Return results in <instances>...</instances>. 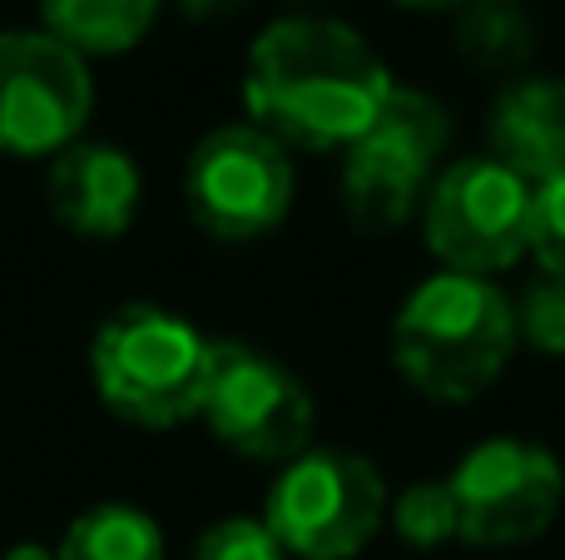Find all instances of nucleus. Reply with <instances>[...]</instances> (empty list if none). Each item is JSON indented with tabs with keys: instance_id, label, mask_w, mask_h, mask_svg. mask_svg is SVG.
I'll return each mask as SVG.
<instances>
[{
	"instance_id": "f257e3e1",
	"label": "nucleus",
	"mask_w": 565,
	"mask_h": 560,
	"mask_svg": "<svg viewBox=\"0 0 565 560\" xmlns=\"http://www.w3.org/2000/svg\"><path fill=\"white\" fill-rule=\"evenodd\" d=\"M392 95L377 50L328 15L274 20L248 50L244 105L264 134L302 149H348Z\"/></svg>"
},
{
	"instance_id": "f03ea898",
	"label": "nucleus",
	"mask_w": 565,
	"mask_h": 560,
	"mask_svg": "<svg viewBox=\"0 0 565 560\" xmlns=\"http://www.w3.org/2000/svg\"><path fill=\"white\" fill-rule=\"evenodd\" d=\"M516 353L511 298L491 278L447 273L417 288L392 323V363L431 402L481 397Z\"/></svg>"
},
{
	"instance_id": "7ed1b4c3",
	"label": "nucleus",
	"mask_w": 565,
	"mask_h": 560,
	"mask_svg": "<svg viewBox=\"0 0 565 560\" xmlns=\"http://www.w3.org/2000/svg\"><path fill=\"white\" fill-rule=\"evenodd\" d=\"M214 343L179 313L129 303L99 323L89 343V377L115 417L149 432L179 427L204 412Z\"/></svg>"
},
{
	"instance_id": "20e7f679",
	"label": "nucleus",
	"mask_w": 565,
	"mask_h": 560,
	"mask_svg": "<svg viewBox=\"0 0 565 560\" xmlns=\"http://www.w3.org/2000/svg\"><path fill=\"white\" fill-rule=\"evenodd\" d=\"M451 144V119L422 89L392 85L382 115L372 129L348 144L342 159V204L358 228H397L412 218V208L427 204L437 184V164Z\"/></svg>"
},
{
	"instance_id": "39448f33",
	"label": "nucleus",
	"mask_w": 565,
	"mask_h": 560,
	"mask_svg": "<svg viewBox=\"0 0 565 560\" xmlns=\"http://www.w3.org/2000/svg\"><path fill=\"white\" fill-rule=\"evenodd\" d=\"M387 516V486L352 452H302L268 492L264 526L298 560H352Z\"/></svg>"
},
{
	"instance_id": "423d86ee",
	"label": "nucleus",
	"mask_w": 565,
	"mask_h": 560,
	"mask_svg": "<svg viewBox=\"0 0 565 560\" xmlns=\"http://www.w3.org/2000/svg\"><path fill=\"white\" fill-rule=\"evenodd\" d=\"M427 244L447 273L491 278L531 254V184L501 159H461L427 194Z\"/></svg>"
},
{
	"instance_id": "0eeeda50",
	"label": "nucleus",
	"mask_w": 565,
	"mask_h": 560,
	"mask_svg": "<svg viewBox=\"0 0 565 560\" xmlns=\"http://www.w3.org/2000/svg\"><path fill=\"white\" fill-rule=\"evenodd\" d=\"M189 214L204 234L224 244H248L278 228L292 208V159L288 144L258 125L214 129L194 144L184 169Z\"/></svg>"
},
{
	"instance_id": "6e6552de",
	"label": "nucleus",
	"mask_w": 565,
	"mask_h": 560,
	"mask_svg": "<svg viewBox=\"0 0 565 560\" xmlns=\"http://www.w3.org/2000/svg\"><path fill=\"white\" fill-rule=\"evenodd\" d=\"M95 109L85 55L50 30H0V149L15 159H55Z\"/></svg>"
},
{
	"instance_id": "1a4fd4ad",
	"label": "nucleus",
	"mask_w": 565,
	"mask_h": 560,
	"mask_svg": "<svg viewBox=\"0 0 565 560\" xmlns=\"http://www.w3.org/2000/svg\"><path fill=\"white\" fill-rule=\"evenodd\" d=\"M209 432L238 456L254 462H292L312 437V392L248 343H214L204 412Z\"/></svg>"
},
{
	"instance_id": "9d476101",
	"label": "nucleus",
	"mask_w": 565,
	"mask_h": 560,
	"mask_svg": "<svg viewBox=\"0 0 565 560\" xmlns=\"http://www.w3.org/2000/svg\"><path fill=\"white\" fill-rule=\"evenodd\" d=\"M461 516V541L471 546H526L556 521L565 502L561 462L536 442L521 437H491L471 446L447 476Z\"/></svg>"
},
{
	"instance_id": "9b49d317",
	"label": "nucleus",
	"mask_w": 565,
	"mask_h": 560,
	"mask_svg": "<svg viewBox=\"0 0 565 560\" xmlns=\"http://www.w3.org/2000/svg\"><path fill=\"white\" fill-rule=\"evenodd\" d=\"M45 194H50V214L60 218V228L105 244V238H119L135 224L145 184H139V169L125 149L75 139L50 164Z\"/></svg>"
},
{
	"instance_id": "f8f14e48",
	"label": "nucleus",
	"mask_w": 565,
	"mask_h": 560,
	"mask_svg": "<svg viewBox=\"0 0 565 560\" xmlns=\"http://www.w3.org/2000/svg\"><path fill=\"white\" fill-rule=\"evenodd\" d=\"M491 159L521 174L531 189L565 174V79L521 75L497 95L487 119Z\"/></svg>"
},
{
	"instance_id": "ddd939ff",
	"label": "nucleus",
	"mask_w": 565,
	"mask_h": 560,
	"mask_svg": "<svg viewBox=\"0 0 565 560\" xmlns=\"http://www.w3.org/2000/svg\"><path fill=\"white\" fill-rule=\"evenodd\" d=\"M164 0H40V20L75 55H125L149 35Z\"/></svg>"
},
{
	"instance_id": "4468645a",
	"label": "nucleus",
	"mask_w": 565,
	"mask_h": 560,
	"mask_svg": "<svg viewBox=\"0 0 565 560\" xmlns=\"http://www.w3.org/2000/svg\"><path fill=\"white\" fill-rule=\"evenodd\" d=\"M55 560H164V531L139 506L105 502L65 526Z\"/></svg>"
},
{
	"instance_id": "2eb2a0df",
	"label": "nucleus",
	"mask_w": 565,
	"mask_h": 560,
	"mask_svg": "<svg viewBox=\"0 0 565 560\" xmlns=\"http://www.w3.org/2000/svg\"><path fill=\"white\" fill-rule=\"evenodd\" d=\"M461 50L481 69H511L531 55V20L516 0H471L461 15Z\"/></svg>"
},
{
	"instance_id": "dca6fc26",
	"label": "nucleus",
	"mask_w": 565,
	"mask_h": 560,
	"mask_svg": "<svg viewBox=\"0 0 565 560\" xmlns=\"http://www.w3.org/2000/svg\"><path fill=\"white\" fill-rule=\"evenodd\" d=\"M392 526L407 546L417 551H437V546L457 541L461 536V516H457V496L451 482H417L392 502Z\"/></svg>"
},
{
	"instance_id": "f3484780",
	"label": "nucleus",
	"mask_w": 565,
	"mask_h": 560,
	"mask_svg": "<svg viewBox=\"0 0 565 560\" xmlns=\"http://www.w3.org/2000/svg\"><path fill=\"white\" fill-rule=\"evenodd\" d=\"M511 317H516V343H531L546 357H565V273L536 268V278L511 298Z\"/></svg>"
},
{
	"instance_id": "a211bd4d",
	"label": "nucleus",
	"mask_w": 565,
	"mask_h": 560,
	"mask_svg": "<svg viewBox=\"0 0 565 560\" xmlns=\"http://www.w3.org/2000/svg\"><path fill=\"white\" fill-rule=\"evenodd\" d=\"M194 560H288V551L274 541L264 521L254 516H228V521L209 526L194 546Z\"/></svg>"
},
{
	"instance_id": "6ab92c4d",
	"label": "nucleus",
	"mask_w": 565,
	"mask_h": 560,
	"mask_svg": "<svg viewBox=\"0 0 565 560\" xmlns=\"http://www.w3.org/2000/svg\"><path fill=\"white\" fill-rule=\"evenodd\" d=\"M531 254L536 268L565 273V174L531 189Z\"/></svg>"
},
{
	"instance_id": "aec40b11",
	"label": "nucleus",
	"mask_w": 565,
	"mask_h": 560,
	"mask_svg": "<svg viewBox=\"0 0 565 560\" xmlns=\"http://www.w3.org/2000/svg\"><path fill=\"white\" fill-rule=\"evenodd\" d=\"M184 15H194V20H214V15H228V10H238V6H248V0H174Z\"/></svg>"
},
{
	"instance_id": "412c9836",
	"label": "nucleus",
	"mask_w": 565,
	"mask_h": 560,
	"mask_svg": "<svg viewBox=\"0 0 565 560\" xmlns=\"http://www.w3.org/2000/svg\"><path fill=\"white\" fill-rule=\"evenodd\" d=\"M0 560H55V551H50V546H35V541H20V546H10Z\"/></svg>"
},
{
	"instance_id": "4be33fe9",
	"label": "nucleus",
	"mask_w": 565,
	"mask_h": 560,
	"mask_svg": "<svg viewBox=\"0 0 565 560\" xmlns=\"http://www.w3.org/2000/svg\"><path fill=\"white\" fill-rule=\"evenodd\" d=\"M407 10H451V6H471V0H397Z\"/></svg>"
}]
</instances>
